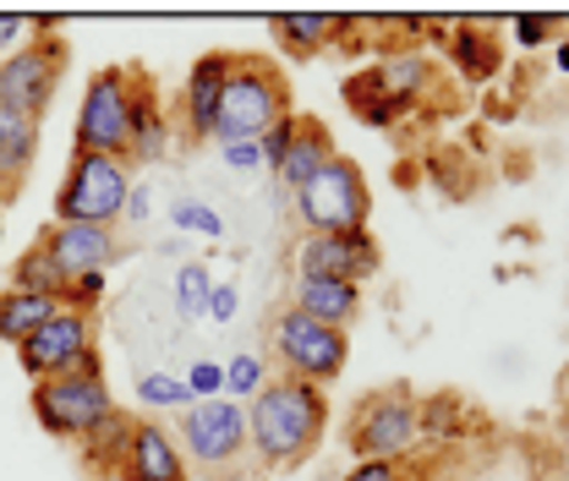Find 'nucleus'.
<instances>
[{"instance_id": "a878e982", "label": "nucleus", "mask_w": 569, "mask_h": 481, "mask_svg": "<svg viewBox=\"0 0 569 481\" xmlns=\"http://www.w3.org/2000/svg\"><path fill=\"white\" fill-rule=\"evenodd\" d=\"M209 295H213V279L203 263H181L176 269V312L192 323V318H209Z\"/></svg>"}, {"instance_id": "7ed1b4c3", "label": "nucleus", "mask_w": 569, "mask_h": 481, "mask_svg": "<svg viewBox=\"0 0 569 481\" xmlns=\"http://www.w3.org/2000/svg\"><path fill=\"white\" fill-rule=\"evenodd\" d=\"M28 405H33V421H39L50 438H67L77 449H88V443L121 415L110 383H104V372H61V378H44V383H33Z\"/></svg>"}, {"instance_id": "cd10ccee", "label": "nucleus", "mask_w": 569, "mask_h": 481, "mask_svg": "<svg viewBox=\"0 0 569 481\" xmlns=\"http://www.w3.org/2000/svg\"><path fill=\"white\" fill-rule=\"evenodd\" d=\"M269 383V372H263V355H230L224 361V400H236V405H247L258 389Z\"/></svg>"}, {"instance_id": "5701e85b", "label": "nucleus", "mask_w": 569, "mask_h": 481, "mask_svg": "<svg viewBox=\"0 0 569 481\" xmlns=\"http://www.w3.org/2000/svg\"><path fill=\"white\" fill-rule=\"evenodd\" d=\"M269 28H274V39H280L284 56L312 61V56L329 50V28H335V17H323V11H284V17L269 22Z\"/></svg>"}, {"instance_id": "473e14b6", "label": "nucleus", "mask_w": 569, "mask_h": 481, "mask_svg": "<svg viewBox=\"0 0 569 481\" xmlns=\"http://www.w3.org/2000/svg\"><path fill=\"white\" fill-rule=\"evenodd\" d=\"M290 138H296V110L284 116V121H274L263 138H258V148H263V170H280L284 148H290Z\"/></svg>"}, {"instance_id": "4be33fe9", "label": "nucleus", "mask_w": 569, "mask_h": 481, "mask_svg": "<svg viewBox=\"0 0 569 481\" xmlns=\"http://www.w3.org/2000/svg\"><path fill=\"white\" fill-rule=\"evenodd\" d=\"M61 312V301H50V295H28V290H0V344H17L28 340L33 329H44L50 318Z\"/></svg>"}, {"instance_id": "f704fd0d", "label": "nucleus", "mask_w": 569, "mask_h": 481, "mask_svg": "<svg viewBox=\"0 0 569 481\" xmlns=\"http://www.w3.org/2000/svg\"><path fill=\"white\" fill-rule=\"evenodd\" d=\"M219 153H224V164L241 170V176H247V170H263V148H258V142H224Z\"/></svg>"}, {"instance_id": "4468645a", "label": "nucleus", "mask_w": 569, "mask_h": 481, "mask_svg": "<svg viewBox=\"0 0 569 481\" xmlns=\"http://www.w3.org/2000/svg\"><path fill=\"white\" fill-rule=\"evenodd\" d=\"M44 258L67 279L77 274H110L121 258V230H99V224H44L39 230Z\"/></svg>"}, {"instance_id": "58836bf2", "label": "nucleus", "mask_w": 569, "mask_h": 481, "mask_svg": "<svg viewBox=\"0 0 569 481\" xmlns=\"http://www.w3.org/2000/svg\"><path fill=\"white\" fill-rule=\"evenodd\" d=\"M553 61H559V71H569V39L559 44V56H553Z\"/></svg>"}, {"instance_id": "20e7f679", "label": "nucleus", "mask_w": 569, "mask_h": 481, "mask_svg": "<svg viewBox=\"0 0 569 481\" xmlns=\"http://www.w3.org/2000/svg\"><path fill=\"white\" fill-rule=\"evenodd\" d=\"M170 432L181 443L187 471H203L213 481H230L241 471V460H252L247 454V405H236L224 394L219 400H192Z\"/></svg>"}, {"instance_id": "2f4dec72", "label": "nucleus", "mask_w": 569, "mask_h": 481, "mask_svg": "<svg viewBox=\"0 0 569 481\" xmlns=\"http://www.w3.org/2000/svg\"><path fill=\"white\" fill-rule=\"evenodd\" d=\"M553 39V17H542V11H520L515 17V44L520 50H542Z\"/></svg>"}, {"instance_id": "1a4fd4ad", "label": "nucleus", "mask_w": 569, "mask_h": 481, "mask_svg": "<svg viewBox=\"0 0 569 481\" xmlns=\"http://www.w3.org/2000/svg\"><path fill=\"white\" fill-rule=\"evenodd\" d=\"M269 350H274L284 378H301V383H318V389H323V383H335V378L346 372L351 340H346V329H329V323H318V318L284 307L280 318H274Z\"/></svg>"}, {"instance_id": "6ab92c4d", "label": "nucleus", "mask_w": 569, "mask_h": 481, "mask_svg": "<svg viewBox=\"0 0 569 481\" xmlns=\"http://www.w3.org/2000/svg\"><path fill=\"white\" fill-rule=\"evenodd\" d=\"M335 159V138H329V127L318 121V116H296V138H290V148H284V159H280V176L290 192H301L323 164Z\"/></svg>"}, {"instance_id": "aec40b11", "label": "nucleus", "mask_w": 569, "mask_h": 481, "mask_svg": "<svg viewBox=\"0 0 569 481\" xmlns=\"http://www.w3.org/2000/svg\"><path fill=\"white\" fill-rule=\"evenodd\" d=\"M33 153H39V121L17 116L0 104V198L11 203L33 170Z\"/></svg>"}, {"instance_id": "f03ea898", "label": "nucleus", "mask_w": 569, "mask_h": 481, "mask_svg": "<svg viewBox=\"0 0 569 481\" xmlns=\"http://www.w3.org/2000/svg\"><path fill=\"white\" fill-rule=\"evenodd\" d=\"M290 116V82L284 67L274 56H252V50H236V71L224 82V99H219V116H213V142H258L274 121Z\"/></svg>"}, {"instance_id": "0eeeda50", "label": "nucleus", "mask_w": 569, "mask_h": 481, "mask_svg": "<svg viewBox=\"0 0 569 481\" xmlns=\"http://www.w3.org/2000/svg\"><path fill=\"white\" fill-rule=\"evenodd\" d=\"M296 213H301L307 236H351V230H367L372 192H367L361 164L346 159V153H335V159L296 192Z\"/></svg>"}, {"instance_id": "a211bd4d", "label": "nucleus", "mask_w": 569, "mask_h": 481, "mask_svg": "<svg viewBox=\"0 0 569 481\" xmlns=\"http://www.w3.org/2000/svg\"><path fill=\"white\" fill-rule=\"evenodd\" d=\"M290 307L329 323V329H351L356 312H361V284H351V279H296Z\"/></svg>"}, {"instance_id": "dca6fc26", "label": "nucleus", "mask_w": 569, "mask_h": 481, "mask_svg": "<svg viewBox=\"0 0 569 481\" xmlns=\"http://www.w3.org/2000/svg\"><path fill=\"white\" fill-rule=\"evenodd\" d=\"M170 142V121H164V104H159V88L142 67H132V132H127V164H153Z\"/></svg>"}, {"instance_id": "b1692460", "label": "nucleus", "mask_w": 569, "mask_h": 481, "mask_svg": "<svg viewBox=\"0 0 569 481\" xmlns=\"http://www.w3.org/2000/svg\"><path fill=\"white\" fill-rule=\"evenodd\" d=\"M417 421H422V443H460L471 427V405L460 394H427L417 400Z\"/></svg>"}, {"instance_id": "423d86ee", "label": "nucleus", "mask_w": 569, "mask_h": 481, "mask_svg": "<svg viewBox=\"0 0 569 481\" xmlns=\"http://www.w3.org/2000/svg\"><path fill=\"white\" fill-rule=\"evenodd\" d=\"M28 28H39V39H22L0 61V104L28 121H44V110L56 104V88L71 67V50L56 33V22H28Z\"/></svg>"}, {"instance_id": "ea45409f", "label": "nucleus", "mask_w": 569, "mask_h": 481, "mask_svg": "<svg viewBox=\"0 0 569 481\" xmlns=\"http://www.w3.org/2000/svg\"><path fill=\"white\" fill-rule=\"evenodd\" d=\"M0 230H6V203H0Z\"/></svg>"}, {"instance_id": "e433bc0d", "label": "nucleus", "mask_w": 569, "mask_h": 481, "mask_svg": "<svg viewBox=\"0 0 569 481\" xmlns=\"http://www.w3.org/2000/svg\"><path fill=\"white\" fill-rule=\"evenodd\" d=\"M28 33V17H0V61L17 50V39Z\"/></svg>"}, {"instance_id": "c9c22d12", "label": "nucleus", "mask_w": 569, "mask_h": 481, "mask_svg": "<svg viewBox=\"0 0 569 481\" xmlns=\"http://www.w3.org/2000/svg\"><path fill=\"white\" fill-rule=\"evenodd\" d=\"M236 307H241V290H236V284H213V295H209V318L213 323H230V318H236Z\"/></svg>"}, {"instance_id": "9d476101", "label": "nucleus", "mask_w": 569, "mask_h": 481, "mask_svg": "<svg viewBox=\"0 0 569 481\" xmlns=\"http://www.w3.org/2000/svg\"><path fill=\"white\" fill-rule=\"evenodd\" d=\"M127 132H132V67H99L82 88L71 148L127 159Z\"/></svg>"}, {"instance_id": "ddd939ff", "label": "nucleus", "mask_w": 569, "mask_h": 481, "mask_svg": "<svg viewBox=\"0 0 569 481\" xmlns=\"http://www.w3.org/2000/svg\"><path fill=\"white\" fill-rule=\"evenodd\" d=\"M104 477H121V481H192L187 460H181V443L170 427L159 421H132L121 449L110 454Z\"/></svg>"}, {"instance_id": "c85d7f7f", "label": "nucleus", "mask_w": 569, "mask_h": 481, "mask_svg": "<svg viewBox=\"0 0 569 481\" xmlns=\"http://www.w3.org/2000/svg\"><path fill=\"white\" fill-rule=\"evenodd\" d=\"M170 219H176V230H198V236H209V241L224 236V219H219L209 203H198V198H181V203L170 208Z\"/></svg>"}, {"instance_id": "f8f14e48", "label": "nucleus", "mask_w": 569, "mask_h": 481, "mask_svg": "<svg viewBox=\"0 0 569 481\" xmlns=\"http://www.w3.org/2000/svg\"><path fill=\"white\" fill-rule=\"evenodd\" d=\"M383 269L378 236L372 230H351V236H301L296 247V279H372Z\"/></svg>"}, {"instance_id": "72a5a7b5", "label": "nucleus", "mask_w": 569, "mask_h": 481, "mask_svg": "<svg viewBox=\"0 0 569 481\" xmlns=\"http://www.w3.org/2000/svg\"><path fill=\"white\" fill-rule=\"evenodd\" d=\"M187 389H192V400H219L224 394V367L219 361H198L187 372Z\"/></svg>"}, {"instance_id": "c756f323", "label": "nucleus", "mask_w": 569, "mask_h": 481, "mask_svg": "<svg viewBox=\"0 0 569 481\" xmlns=\"http://www.w3.org/2000/svg\"><path fill=\"white\" fill-rule=\"evenodd\" d=\"M99 301H104V274H77L67 284V307L71 312H88V318H93V312H99Z\"/></svg>"}, {"instance_id": "f3484780", "label": "nucleus", "mask_w": 569, "mask_h": 481, "mask_svg": "<svg viewBox=\"0 0 569 481\" xmlns=\"http://www.w3.org/2000/svg\"><path fill=\"white\" fill-rule=\"evenodd\" d=\"M340 99H346V110H351L361 127H378V132H389L395 121H406V116L417 110L411 99H395V93H389V82H383V67L351 71V77L340 82Z\"/></svg>"}, {"instance_id": "bb28decb", "label": "nucleus", "mask_w": 569, "mask_h": 481, "mask_svg": "<svg viewBox=\"0 0 569 481\" xmlns=\"http://www.w3.org/2000/svg\"><path fill=\"white\" fill-rule=\"evenodd\" d=\"M138 400L148 405V411H187V405H192V389H187V378L142 372L138 378Z\"/></svg>"}, {"instance_id": "412c9836", "label": "nucleus", "mask_w": 569, "mask_h": 481, "mask_svg": "<svg viewBox=\"0 0 569 481\" xmlns=\"http://www.w3.org/2000/svg\"><path fill=\"white\" fill-rule=\"evenodd\" d=\"M443 44H449V56H455V67H460L466 82H493V71L503 67V44L488 28H477V22H455Z\"/></svg>"}, {"instance_id": "9b49d317", "label": "nucleus", "mask_w": 569, "mask_h": 481, "mask_svg": "<svg viewBox=\"0 0 569 481\" xmlns=\"http://www.w3.org/2000/svg\"><path fill=\"white\" fill-rule=\"evenodd\" d=\"M93 350V318L88 312H71L61 307L44 329H33L28 340L17 344V361H22V372L33 378V383H44V378H61L71 372L82 355Z\"/></svg>"}, {"instance_id": "4c0bfd02", "label": "nucleus", "mask_w": 569, "mask_h": 481, "mask_svg": "<svg viewBox=\"0 0 569 481\" xmlns=\"http://www.w3.org/2000/svg\"><path fill=\"white\" fill-rule=\"evenodd\" d=\"M148 213H153V203H148V192H142L138 181H132V192H127V208H121V219H127V224H142Z\"/></svg>"}, {"instance_id": "2eb2a0df", "label": "nucleus", "mask_w": 569, "mask_h": 481, "mask_svg": "<svg viewBox=\"0 0 569 481\" xmlns=\"http://www.w3.org/2000/svg\"><path fill=\"white\" fill-rule=\"evenodd\" d=\"M236 71V50H203L192 71H187V88H181V127L192 142H213V116H219V99H224V82Z\"/></svg>"}, {"instance_id": "f257e3e1", "label": "nucleus", "mask_w": 569, "mask_h": 481, "mask_svg": "<svg viewBox=\"0 0 569 481\" xmlns=\"http://www.w3.org/2000/svg\"><path fill=\"white\" fill-rule=\"evenodd\" d=\"M329 432V400L318 383L301 378H269L247 400V454L258 471H296Z\"/></svg>"}, {"instance_id": "6e6552de", "label": "nucleus", "mask_w": 569, "mask_h": 481, "mask_svg": "<svg viewBox=\"0 0 569 481\" xmlns=\"http://www.w3.org/2000/svg\"><path fill=\"white\" fill-rule=\"evenodd\" d=\"M346 443H351L356 460H406V454H417V443H422L417 394H411L406 383L367 394V400L351 411Z\"/></svg>"}, {"instance_id": "a19ab883", "label": "nucleus", "mask_w": 569, "mask_h": 481, "mask_svg": "<svg viewBox=\"0 0 569 481\" xmlns=\"http://www.w3.org/2000/svg\"><path fill=\"white\" fill-rule=\"evenodd\" d=\"M0 203H6V198H0Z\"/></svg>"}, {"instance_id": "39448f33", "label": "nucleus", "mask_w": 569, "mask_h": 481, "mask_svg": "<svg viewBox=\"0 0 569 481\" xmlns=\"http://www.w3.org/2000/svg\"><path fill=\"white\" fill-rule=\"evenodd\" d=\"M127 192H132V164H127V159L71 148L67 181H61V192H56V224H99V230H116V224H121V208H127Z\"/></svg>"}, {"instance_id": "7c9ffc66", "label": "nucleus", "mask_w": 569, "mask_h": 481, "mask_svg": "<svg viewBox=\"0 0 569 481\" xmlns=\"http://www.w3.org/2000/svg\"><path fill=\"white\" fill-rule=\"evenodd\" d=\"M417 471L406 465V460H356L346 481H411Z\"/></svg>"}, {"instance_id": "393cba45", "label": "nucleus", "mask_w": 569, "mask_h": 481, "mask_svg": "<svg viewBox=\"0 0 569 481\" xmlns=\"http://www.w3.org/2000/svg\"><path fill=\"white\" fill-rule=\"evenodd\" d=\"M67 284H71V279L61 274V269H56L50 258H44V247H39V241H33V247H28V252H22V258L11 263V290H28V295H50V301H61V307H67Z\"/></svg>"}]
</instances>
